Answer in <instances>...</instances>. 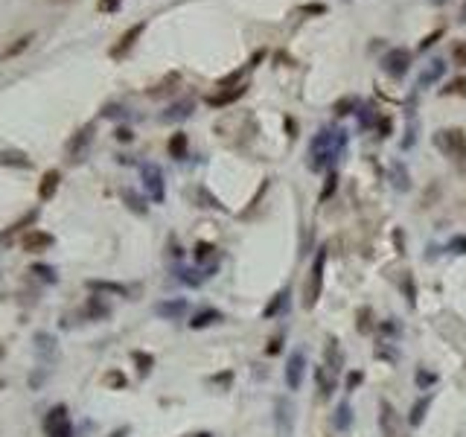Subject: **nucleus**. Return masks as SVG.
<instances>
[{
  "mask_svg": "<svg viewBox=\"0 0 466 437\" xmlns=\"http://www.w3.org/2000/svg\"><path fill=\"white\" fill-rule=\"evenodd\" d=\"M44 434L47 437H73V423L67 414V405H53L44 417Z\"/></svg>",
  "mask_w": 466,
  "mask_h": 437,
  "instance_id": "3",
  "label": "nucleus"
},
{
  "mask_svg": "<svg viewBox=\"0 0 466 437\" xmlns=\"http://www.w3.org/2000/svg\"><path fill=\"white\" fill-rule=\"evenodd\" d=\"M53 3H67V0H53Z\"/></svg>",
  "mask_w": 466,
  "mask_h": 437,
  "instance_id": "44",
  "label": "nucleus"
},
{
  "mask_svg": "<svg viewBox=\"0 0 466 437\" xmlns=\"http://www.w3.org/2000/svg\"><path fill=\"white\" fill-rule=\"evenodd\" d=\"M461 18H463V21H466V3H463V12H461Z\"/></svg>",
  "mask_w": 466,
  "mask_h": 437,
  "instance_id": "42",
  "label": "nucleus"
},
{
  "mask_svg": "<svg viewBox=\"0 0 466 437\" xmlns=\"http://www.w3.org/2000/svg\"><path fill=\"white\" fill-rule=\"evenodd\" d=\"M120 0H100V12H117Z\"/></svg>",
  "mask_w": 466,
  "mask_h": 437,
  "instance_id": "41",
  "label": "nucleus"
},
{
  "mask_svg": "<svg viewBox=\"0 0 466 437\" xmlns=\"http://www.w3.org/2000/svg\"><path fill=\"white\" fill-rule=\"evenodd\" d=\"M402 283H406V298H408V306H417V289H414V277L406 274L402 277Z\"/></svg>",
  "mask_w": 466,
  "mask_h": 437,
  "instance_id": "32",
  "label": "nucleus"
},
{
  "mask_svg": "<svg viewBox=\"0 0 466 437\" xmlns=\"http://www.w3.org/2000/svg\"><path fill=\"white\" fill-rule=\"evenodd\" d=\"M143 187H146V192L152 196V201H157L161 204L164 199H166V187H164V172L157 169L155 164H146L143 166Z\"/></svg>",
  "mask_w": 466,
  "mask_h": 437,
  "instance_id": "7",
  "label": "nucleus"
},
{
  "mask_svg": "<svg viewBox=\"0 0 466 437\" xmlns=\"http://www.w3.org/2000/svg\"><path fill=\"white\" fill-rule=\"evenodd\" d=\"M333 426L338 432H350V426H353V408H350L347 399H344V403H338L335 414H333Z\"/></svg>",
  "mask_w": 466,
  "mask_h": 437,
  "instance_id": "17",
  "label": "nucleus"
},
{
  "mask_svg": "<svg viewBox=\"0 0 466 437\" xmlns=\"http://www.w3.org/2000/svg\"><path fill=\"white\" fill-rule=\"evenodd\" d=\"M58 184H61V172H58V169H50V172L41 178V184H38V199H41V201L53 199L56 190H58Z\"/></svg>",
  "mask_w": 466,
  "mask_h": 437,
  "instance_id": "14",
  "label": "nucleus"
},
{
  "mask_svg": "<svg viewBox=\"0 0 466 437\" xmlns=\"http://www.w3.org/2000/svg\"><path fill=\"white\" fill-rule=\"evenodd\" d=\"M379 429L385 437H399V414L388 399H379Z\"/></svg>",
  "mask_w": 466,
  "mask_h": 437,
  "instance_id": "8",
  "label": "nucleus"
},
{
  "mask_svg": "<svg viewBox=\"0 0 466 437\" xmlns=\"http://www.w3.org/2000/svg\"><path fill=\"white\" fill-rule=\"evenodd\" d=\"M362 382H364V373H362V370H353V373L347 376V385H344V388H347V391H355V388H359Z\"/></svg>",
  "mask_w": 466,
  "mask_h": 437,
  "instance_id": "36",
  "label": "nucleus"
},
{
  "mask_svg": "<svg viewBox=\"0 0 466 437\" xmlns=\"http://www.w3.org/2000/svg\"><path fill=\"white\" fill-rule=\"evenodd\" d=\"M225 318V315L222 312H219V309H210V306H207V309H201V312H195L192 315V318H190V330H207V326H213V324H219V321H222Z\"/></svg>",
  "mask_w": 466,
  "mask_h": 437,
  "instance_id": "12",
  "label": "nucleus"
},
{
  "mask_svg": "<svg viewBox=\"0 0 466 437\" xmlns=\"http://www.w3.org/2000/svg\"><path fill=\"white\" fill-rule=\"evenodd\" d=\"M195 437H210V434H207V432H201V434H195Z\"/></svg>",
  "mask_w": 466,
  "mask_h": 437,
  "instance_id": "43",
  "label": "nucleus"
},
{
  "mask_svg": "<svg viewBox=\"0 0 466 437\" xmlns=\"http://www.w3.org/2000/svg\"><path fill=\"white\" fill-rule=\"evenodd\" d=\"M53 234H47V230H27V234L21 236V248L27 254H38V251H47L53 245Z\"/></svg>",
  "mask_w": 466,
  "mask_h": 437,
  "instance_id": "9",
  "label": "nucleus"
},
{
  "mask_svg": "<svg viewBox=\"0 0 466 437\" xmlns=\"http://www.w3.org/2000/svg\"><path fill=\"white\" fill-rule=\"evenodd\" d=\"M315 382H318V391H321L324 399L333 396V391H335V373H329L324 364H318V368H315Z\"/></svg>",
  "mask_w": 466,
  "mask_h": 437,
  "instance_id": "13",
  "label": "nucleus"
},
{
  "mask_svg": "<svg viewBox=\"0 0 466 437\" xmlns=\"http://www.w3.org/2000/svg\"><path fill=\"white\" fill-rule=\"evenodd\" d=\"M88 289H93V291H108V295H122V298L129 295L126 286H120V283H105V280H88Z\"/></svg>",
  "mask_w": 466,
  "mask_h": 437,
  "instance_id": "21",
  "label": "nucleus"
},
{
  "mask_svg": "<svg viewBox=\"0 0 466 437\" xmlns=\"http://www.w3.org/2000/svg\"><path fill=\"white\" fill-rule=\"evenodd\" d=\"M385 70L390 73V76H402V73L408 70V53H402V50H394L388 58H385Z\"/></svg>",
  "mask_w": 466,
  "mask_h": 437,
  "instance_id": "16",
  "label": "nucleus"
},
{
  "mask_svg": "<svg viewBox=\"0 0 466 437\" xmlns=\"http://www.w3.org/2000/svg\"><path fill=\"white\" fill-rule=\"evenodd\" d=\"M245 88H236V91H230V93H222V96H210V105H228L230 100H236V96H242Z\"/></svg>",
  "mask_w": 466,
  "mask_h": 437,
  "instance_id": "29",
  "label": "nucleus"
},
{
  "mask_svg": "<svg viewBox=\"0 0 466 437\" xmlns=\"http://www.w3.org/2000/svg\"><path fill=\"white\" fill-rule=\"evenodd\" d=\"M280 344H283V335H274L271 344H268V356H277V353H280Z\"/></svg>",
  "mask_w": 466,
  "mask_h": 437,
  "instance_id": "40",
  "label": "nucleus"
},
{
  "mask_svg": "<svg viewBox=\"0 0 466 437\" xmlns=\"http://www.w3.org/2000/svg\"><path fill=\"white\" fill-rule=\"evenodd\" d=\"M452 58H455V65L466 67V44H463V41H461V44H455V47H452Z\"/></svg>",
  "mask_w": 466,
  "mask_h": 437,
  "instance_id": "34",
  "label": "nucleus"
},
{
  "mask_svg": "<svg viewBox=\"0 0 466 437\" xmlns=\"http://www.w3.org/2000/svg\"><path fill=\"white\" fill-rule=\"evenodd\" d=\"M210 257H216V248L207 245V242H199V245H195V262H204Z\"/></svg>",
  "mask_w": 466,
  "mask_h": 437,
  "instance_id": "25",
  "label": "nucleus"
},
{
  "mask_svg": "<svg viewBox=\"0 0 466 437\" xmlns=\"http://www.w3.org/2000/svg\"><path fill=\"white\" fill-rule=\"evenodd\" d=\"M335 181H338V175H335V172L326 178V187H324V192H321V201H326V199H329V196H333V192H335V187H338Z\"/></svg>",
  "mask_w": 466,
  "mask_h": 437,
  "instance_id": "37",
  "label": "nucleus"
},
{
  "mask_svg": "<svg viewBox=\"0 0 466 437\" xmlns=\"http://www.w3.org/2000/svg\"><path fill=\"white\" fill-rule=\"evenodd\" d=\"M379 333L382 335H402V326L397 324V318H388V321L379 324Z\"/></svg>",
  "mask_w": 466,
  "mask_h": 437,
  "instance_id": "27",
  "label": "nucleus"
},
{
  "mask_svg": "<svg viewBox=\"0 0 466 437\" xmlns=\"http://www.w3.org/2000/svg\"><path fill=\"white\" fill-rule=\"evenodd\" d=\"M0 164H9V166H23V169H30L32 161L27 155H21V152H12V155H0Z\"/></svg>",
  "mask_w": 466,
  "mask_h": 437,
  "instance_id": "24",
  "label": "nucleus"
},
{
  "mask_svg": "<svg viewBox=\"0 0 466 437\" xmlns=\"http://www.w3.org/2000/svg\"><path fill=\"white\" fill-rule=\"evenodd\" d=\"M414 382H417V388H420V391H428V388H434V385H437V373H434V370L420 368V370L414 373Z\"/></svg>",
  "mask_w": 466,
  "mask_h": 437,
  "instance_id": "22",
  "label": "nucleus"
},
{
  "mask_svg": "<svg viewBox=\"0 0 466 437\" xmlns=\"http://www.w3.org/2000/svg\"><path fill=\"white\" fill-rule=\"evenodd\" d=\"M341 364H344V353H341V347H338L335 338H329V341H326V361H324V368L329 373H338Z\"/></svg>",
  "mask_w": 466,
  "mask_h": 437,
  "instance_id": "15",
  "label": "nucleus"
},
{
  "mask_svg": "<svg viewBox=\"0 0 466 437\" xmlns=\"http://www.w3.org/2000/svg\"><path fill=\"white\" fill-rule=\"evenodd\" d=\"M370 318H373V312L370 309H359V333H370L373 330V324H370Z\"/></svg>",
  "mask_w": 466,
  "mask_h": 437,
  "instance_id": "28",
  "label": "nucleus"
},
{
  "mask_svg": "<svg viewBox=\"0 0 466 437\" xmlns=\"http://www.w3.org/2000/svg\"><path fill=\"white\" fill-rule=\"evenodd\" d=\"M303 376H306V356H303V350H294L286 361V370H283V379H286L289 391H300Z\"/></svg>",
  "mask_w": 466,
  "mask_h": 437,
  "instance_id": "6",
  "label": "nucleus"
},
{
  "mask_svg": "<svg viewBox=\"0 0 466 437\" xmlns=\"http://www.w3.org/2000/svg\"><path fill=\"white\" fill-rule=\"evenodd\" d=\"M274 429L280 437H291L294 434V403L286 396L274 399Z\"/></svg>",
  "mask_w": 466,
  "mask_h": 437,
  "instance_id": "5",
  "label": "nucleus"
},
{
  "mask_svg": "<svg viewBox=\"0 0 466 437\" xmlns=\"http://www.w3.org/2000/svg\"><path fill=\"white\" fill-rule=\"evenodd\" d=\"M32 38H35V35H32V32H27V35H21V38H15V44H12V47H9V50L3 53V58H15L18 53H23V50H27V47L32 44Z\"/></svg>",
  "mask_w": 466,
  "mask_h": 437,
  "instance_id": "23",
  "label": "nucleus"
},
{
  "mask_svg": "<svg viewBox=\"0 0 466 437\" xmlns=\"http://www.w3.org/2000/svg\"><path fill=\"white\" fill-rule=\"evenodd\" d=\"M105 382H108V385H117V388H126V376H122V373H108Z\"/></svg>",
  "mask_w": 466,
  "mask_h": 437,
  "instance_id": "39",
  "label": "nucleus"
},
{
  "mask_svg": "<svg viewBox=\"0 0 466 437\" xmlns=\"http://www.w3.org/2000/svg\"><path fill=\"white\" fill-rule=\"evenodd\" d=\"M434 143L443 149L449 157H455V161H466V135L461 128H449V131H437Z\"/></svg>",
  "mask_w": 466,
  "mask_h": 437,
  "instance_id": "4",
  "label": "nucleus"
},
{
  "mask_svg": "<svg viewBox=\"0 0 466 437\" xmlns=\"http://www.w3.org/2000/svg\"><path fill=\"white\" fill-rule=\"evenodd\" d=\"M324 265H326V248H321L312 260V269L309 277H306V286H303V309H315V303L321 300V291H324Z\"/></svg>",
  "mask_w": 466,
  "mask_h": 437,
  "instance_id": "2",
  "label": "nucleus"
},
{
  "mask_svg": "<svg viewBox=\"0 0 466 437\" xmlns=\"http://www.w3.org/2000/svg\"><path fill=\"white\" fill-rule=\"evenodd\" d=\"M32 271L38 274V277H44V280H50V283H56L58 277H56V269L53 265H32Z\"/></svg>",
  "mask_w": 466,
  "mask_h": 437,
  "instance_id": "33",
  "label": "nucleus"
},
{
  "mask_svg": "<svg viewBox=\"0 0 466 437\" xmlns=\"http://www.w3.org/2000/svg\"><path fill=\"white\" fill-rule=\"evenodd\" d=\"M440 73H443V62H434V65H432V70L423 73V76H420V85H432V82L440 76Z\"/></svg>",
  "mask_w": 466,
  "mask_h": 437,
  "instance_id": "30",
  "label": "nucleus"
},
{
  "mask_svg": "<svg viewBox=\"0 0 466 437\" xmlns=\"http://www.w3.org/2000/svg\"><path fill=\"white\" fill-rule=\"evenodd\" d=\"M143 30H146V23H134V27H131V30L120 38V44H114V47H111V56H114V58L126 56V53L131 50V47H134V41H137L140 35H143Z\"/></svg>",
  "mask_w": 466,
  "mask_h": 437,
  "instance_id": "11",
  "label": "nucleus"
},
{
  "mask_svg": "<svg viewBox=\"0 0 466 437\" xmlns=\"http://www.w3.org/2000/svg\"><path fill=\"white\" fill-rule=\"evenodd\" d=\"M187 309H190V303L184 300V298L164 300V303H157V306H155V312L161 315V318H166V321H178V318H184V315H187Z\"/></svg>",
  "mask_w": 466,
  "mask_h": 437,
  "instance_id": "10",
  "label": "nucleus"
},
{
  "mask_svg": "<svg viewBox=\"0 0 466 437\" xmlns=\"http://www.w3.org/2000/svg\"><path fill=\"white\" fill-rule=\"evenodd\" d=\"M428 405H432V396H423V399H417L414 408H411V414H408V423L417 429V426H423V420L428 414Z\"/></svg>",
  "mask_w": 466,
  "mask_h": 437,
  "instance_id": "18",
  "label": "nucleus"
},
{
  "mask_svg": "<svg viewBox=\"0 0 466 437\" xmlns=\"http://www.w3.org/2000/svg\"><path fill=\"white\" fill-rule=\"evenodd\" d=\"M134 361H137V364H140V368H137V370H140L143 376H146V373H149V370H152V364H155V359H152L149 353H134Z\"/></svg>",
  "mask_w": 466,
  "mask_h": 437,
  "instance_id": "31",
  "label": "nucleus"
},
{
  "mask_svg": "<svg viewBox=\"0 0 466 437\" xmlns=\"http://www.w3.org/2000/svg\"><path fill=\"white\" fill-rule=\"evenodd\" d=\"M446 248H449L452 254H466V236H452Z\"/></svg>",
  "mask_w": 466,
  "mask_h": 437,
  "instance_id": "35",
  "label": "nucleus"
},
{
  "mask_svg": "<svg viewBox=\"0 0 466 437\" xmlns=\"http://www.w3.org/2000/svg\"><path fill=\"white\" fill-rule=\"evenodd\" d=\"M283 306H289V289L277 291V295H274V300H271V303H268V306L263 309V318H274V315H280V312H283Z\"/></svg>",
  "mask_w": 466,
  "mask_h": 437,
  "instance_id": "19",
  "label": "nucleus"
},
{
  "mask_svg": "<svg viewBox=\"0 0 466 437\" xmlns=\"http://www.w3.org/2000/svg\"><path fill=\"white\" fill-rule=\"evenodd\" d=\"M169 155L175 157V161H184V157H187V135H173L169 137Z\"/></svg>",
  "mask_w": 466,
  "mask_h": 437,
  "instance_id": "20",
  "label": "nucleus"
},
{
  "mask_svg": "<svg viewBox=\"0 0 466 437\" xmlns=\"http://www.w3.org/2000/svg\"><path fill=\"white\" fill-rule=\"evenodd\" d=\"M195 274H199V271H192V269H178V280L187 283V286H199L204 277H195Z\"/></svg>",
  "mask_w": 466,
  "mask_h": 437,
  "instance_id": "26",
  "label": "nucleus"
},
{
  "mask_svg": "<svg viewBox=\"0 0 466 437\" xmlns=\"http://www.w3.org/2000/svg\"><path fill=\"white\" fill-rule=\"evenodd\" d=\"M446 93H466V79H455L446 88Z\"/></svg>",
  "mask_w": 466,
  "mask_h": 437,
  "instance_id": "38",
  "label": "nucleus"
},
{
  "mask_svg": "<svg viewBox=\"0 0 466 437\" xmlns=\"http://www.w3.org/2000/svg\"><path fill=\"white\" fill-rule=\"evenodd\" d=\"M347 135L341 128H321L309 143V169H326L333 166L335 157L344 152Z\"/></svg>",
  "mask_w": 466,
  "mask_h": 437,
  "instance_id": "1",
  "label": "nucleus"
}]
</instances>
